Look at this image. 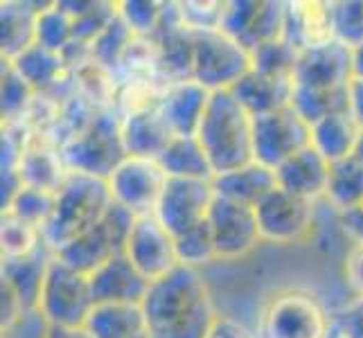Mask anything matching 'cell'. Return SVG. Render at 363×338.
<instances>
[{"instance_id": "cell-1", "label": "cell", "mask_w": 363, "mask_h": 338, "mask_svg": "<svg viewBox=\"0 0 363 338\" xmlns=\"http://www.w3.org/2000/svg\"><path fill=\"white\" fill-rule=\"evenodd\" d=\"M143 311L152 338H208L219 316L203 273L190 266L149 284Z\"/></svg>"}, {"instance_id": "cell-2", "label": "cell", "mask_w": 363, "mask_h": 338, "mask_svg": "<svg viewBox=\"0 0 363 338\" xmlns=\"http://www.w3.org/2000/svg\"><path fill=\"white\" fill-rule=\"evenodd\" d=\"M196 140L203 147L215 176L255 162L253 116L233 91H215L199 122Z\"/></svg>"}, {"instance_id": "cell-3", "label": "cell", "mask_w": 363, "mask_h": 338, "mask_svg": "<svg viewBox=\"0 0 363 338\" xmlns=\"http://www.w3.org/2000/svg\"><path fill=\"white\" fill-rule=\"evenodd\" d=\"M111 201L104 179L70 171L64 185L57 190L55 212L43 225V244L57 255L74 237H79L104 217Z\"/></svg>"}, {"instance_id": "cell-4", "label": "cell", "mask_w": 363, "mask_h": 338, "mask_svg": "<svg viewBox=\"0 0 363 338\" xmlns=\"http://www.w3.org/2000/svg\"><path fill=\"white\" fill-rule=\"evenodd\" d=\"M120 113L116 108L97 111L95 116L59 147L61 158L70 171L108 179L120 162L127 158L120 133Z\"/></svg>"}, {"instance_id": "cell-5", "label": "cell", "mask_w": 363, "mask_h": 338, "mask_svg": "<svg viewBox=\"0 0 363 338\" xmlns=\"http://www.w3.org/2000/svg\"><path fill=\"white\" fill-rule=\"evenodd\" d=\"M257 338H332V311L300 289L275 291L262 305Z\"/></svg>"}, {"instance_id": "cell-6", "label": "cell", "mask_w": 363, "mask_h": 338, "mask_svg": "<svg viewBox=\"0 0 363 338\" xmlns=\"http://www.w3.org/2000/svg\"><path fill=\"white\" fill-rule=\"evenodd\" d=\"M95 298L89 275L68 266L64 259L52 255L43 278L36 311L50 327L79 329L95 309Z\"/></svg>"}, {"instance_id": "cell-7", "label": "cell", "mask_w": 363, "mask_h": 338, "mask_svg": "<svg viewBox=\"0 0 363 338\" xmlns=\"http://www.w3.org/2000/svg\"><path fill=\"white\" fill-rule=\"evenodd\" d=\"M192 79L210 93L230 91L246 72L253 70V55L221 30L192 32Z\"/></svg>"}, {"instance_id": "cell-8", "label": "cell", "mask_w": 363, "mask_h": 338, "mask_svg": "<svg viewBox=\"0 0 363 338\" xmlns=\"http://www.w3.org/2000/svg\"><path fill=\"white\" fill-rule=\"evenodd\" d=\"M318 205L275 187L255 205L262 244L300 246L311 242L318 230Z\"/></svg>"}, {"instance_id": "cell-9", "label": "cell", "mask_w": 363, "mask_h": 338, "mask_svg": "<svg viewBox=\"0 0 363 338\" xmlns=\"http://www.w3.org/2000/svg\"><path fill=\"white\" fill-rule=\"evenodd\" d=\"M135 217L124 208L111 203L104 217L99 219L93 228L74 237L70 244H66L59 250L57 257L64 259L68 266L77 269L86 275H91L95 269H99L106 259H111L118 253H124L129 232L133 228Z\"/></svg>"}, {"instance_id": "cell-10", "label": "cell", "mask_w": 363, "mask_h": 338, "mask_svg": "<svg viewBox=\"0 0 363 338\" xmlns=\"http://www.w3.org/2000/svg\"><path fill=\"white\" fill-rule=\"evenodd\" d=\"M309 145L311 127L291 104L253 116V152L259 165L275 171L286 158Z\"/></svg>"}, {"instance_id": "cell-11", "label": "cell", "mask_w": 363, "mask_h": 338, "mask_svg": "<svg viewBox=\"0 0 363 338\" xmlns=\"http://www.w3.org/2000/svg\"><path fill=\"white\" fill-rule=\"evenodd\" d=\"M165 183L167 174L162 171L158 160L138 156H127L106 179L111 201L131 212L133 217L154 215Z\"/></svg>"}, {"instance_id": "cell-12", "label": "cell", "mask_w": 363, "mask_h": 338, "mask_svg": "<svg viewBox=\"0 0 363 338\" xmlns=\"http://www.w3.org/2000/svg\"><path fill=\"white\" fill-rule=\"evenodd\" d=\"M208 225L219 261H240L253 255L262 244L255 208L215 196L208 212Z\"/></svg>"}, {"instance_id": "cell-13", "label": "cell", "mask_w": 363, "mask_h": 338, "mask_svg": "<svg viewBox=\"0 0 363 338\" xmlns=\"http://www.w3.org/2000/svg\"><path fill=\"white\" fill-rule=\"evenodd\" d=\"M212 181L199 179H167L162 194L156 203L154 217L174 235L192 230L194 225L208 219V212L215 201Z\"/></svg>"}, {"instance_id": "cell-14", "label": "cell", "mask_w": 363, "mask_h": 338, "mask_svg": "<svg viewBox=\"0 0 363 338\" xmlns=\"http://www.w3.org/2000/svg\"><path fill=\"white\" fill-rule=\"evenodd\" d=\"M286 30V3H264V0H233L223 3L221 32L240 41L250 52L275 39H282Z\"/></svg>"}, {"instance_id": "cell-15", "label": "cell", "mask_w": 363, "mask_h": 338, "mask_svg": "<svg viewBox=\"0 0 363 338\" xmlns=\"http://www.w3.org/2000/svg\"><path fill=\"white\" fill-rule=\"evenodd\" d=\"M124 255L140 271L149 282H156L172 273L179 264L177 240L154 215L135 217L129 232Z\"/></svg>"}, {"instance_id": "cell-16", "label": "cell", "mask_w": 363, "mask_h": 338, "mask_svg": "<svg viewBox=\"0 0 363 338\" xmlns=\"http://www.w3.org/2000/svg\"><path fill=\"white\" fill-rule=\"evenodd\" d=\"M354 79L352 47L341 41H330L316 47L300 50L294 84L311 86V89H336L350 86Z\"/></svg>"}, {"instance_id": "cell-17", "label": "cell", "mask_w": 363, "mask_h": 338, "mask_svg": "<svg viewBox=\"0 0 363 338\" xmlns=\"http://www.w3.org/2000/svg\"><path fill=\"white\" fill-rule=\"evenodd\" d=\"M89 280L97 305H143L152 284L124 253L106 259L89 275Z\"/></svg>"}, {"instance_id": "cell-18", "label": "cell", "mask_w": 363, "mask_h": 338, "mask_svg": "<svg viewBox=\"0 0 363 338\" xmlns=\"http://www.w3.org/2000/svg\"><path fill=\"white\" fill-rule=\"evenodd\" d=\"M330 171L332 162L325 160L314 147L300 149L298 154L286 158L282 165L275 169V181L278 187L303 196L307 201L323 203L330 187Z\"/></svg>"}, {"instance_id": "cell-19", "label": "cell", "mask_w": 363, "mask_h": 338, "mask_svg": "<svg viewBox=\"0 0 363 338\" xmlns=\"http://www.w3.org/2000/svg\"><path fill=\"white\" fill-rule=\"evenodd\" d=\"M120 118V133L127 156L158 160V156L165 152V147L177 137L156 104L131 111Z\"/></svg>"}, {"instance_id": "cell-20", "label": "cell", "mask_w": 363, "mask_h": 338, "mask_svg": "<svg viewBox=\"0 0 363 338\" xmlns=\"http://www.w3.org/2000/svg\"><path fill=\"white\" fill-rule=\"evenodd\" d=\"M210 91L194 79L169 84L158 99V111L167 120L174 135H196L199 122L208 106Z\"/></svg>"}, {"instance_id": "cell-21", "label": "cell", "mask_w": 363, "mask_h": 338, "mask_svg": "<svg viewBox=\"0 0 363 338\" xmlns=\"http://www.w3.org/2000/svg\"><path fill=\"white\" fill-rule=\"evenodd\" d=\"M284 39L298 50L316 47L334 41L332 3H286Z\"/></svg>"}, {"instance_id": "cell-22", "label": "cell", "mask_w": 363, "mask_h": 338, "mask_svg": "<svg viewBox=\"0 0 363 338\" xmlns=\"http://www.w3.org/2000/svg\"><path fill=\"white\" fill-rule=\"evenodd\" d=\"M52 250L45 244L36 250V253L28 257H18V259H3V286L16 295L18 305L23 311H36L39 305V295H41V286L50 259H52Z\"/></svg>"}, {"instance_id": "cell-23", "label": "cell", "mask_w": 363, "mask_h": 338, "mask_svg": "<svg viewBox=\"0 0 363 338\" xmlns=\"http://www.w3.org/2000/svg\"><path fill=\"white\" fill-rule=\"evenodd\" d=\"M361 133L363 129L352 113H334L311 124V147L334 165V162L354 156Z\"/></svg>"}, {"instance_id": "cell-24", "label": "cell", "mask_w": 363, "mask_h": 338, "mask_svg": "<svg viewBox=\"0 0 363 338\" xmlns=\"http://www.w3.org/2000/svg\"><path fill=\"white\" fill-rule=\"evenodd\" d=\"M230 91L250 116H259V113H269L291 104L294 79L273 77V74H264L259 70H250Z\"/></svg>"}, {"instance_id": "cell-25", "label": "cell", "mask_w": 363, "mask_h": 338, "mask_svg": "<svg viewBox=\"0 0 363 338\" xmlns=\"http://www.w3.org/2000/svg\"><path fill=\"white\" fill-rule=\"evenodd\" d=\"M212 187H215L217 196L255 208L262 198L278 187V181H275L273 169L259 165V162H250L246 167L215 176L212 179Z\"/></svg>"}, {"instance_id": "cell-26", "label": "cell", "mask_w": 363, "mask_h": 338, "mask_svg": "<svg viewBox=\"0 0 363 338\" xmlns=\"http://www.w3.org/2000/svg\"><path fill=\"white\" fill-rule=\"evenodd\" d=\"M158 165L167 174V179H199L212 181L215 174L208 162L203 147L196 135H177L158 156Z\"/></svg>"}, {"instance_id": "cell-27", "label": "cell", "mask_w": 363, "mask_h": 338, "mask_svg": "<svg viewBox=\"0 0 363 338\" xmlns=\"http://www.w3.org/2000/svg\"><path fill=\"white\" fill-rule=\"evenodd\" d=\"M84 329L93 338H133L147 332L143 305H95Z\"/></svg>"}, {"instance_id": "cell-28", "label": "cell", "mask_w": 363, "mask_h": 338, "mask_svg": "<svg viewBox=\"0 0 363 338\" xmlns=\"http://www.w3.org/2000/svg\"><path fill=\"white\" fill-rule=\"evenodd\" d=\"M34 3H3V59L14 61L36 43V18L41 9Z\"/></svg>"}, {"instance_id": "cell-29", "label": "cell", "mask_w": 363, "mask_h": 338, "mask_svg": "<svg viewBox=\"0 0 363 338\" xmlns=\"http://www.w3.org/2000/svg\"><path fill=\"white\" fill-rule=\"evenodd\" d=\"M291 106L303 116L309 124L334 116V113L350 111V86H336V89H311V86L294 84Z\"/></svg>"}, {"instance_id": "cell-30", "label": "cell", "mask_w": 363, "mask_h": 338, "mask_svg": "<svg viewBox=\"0 0 363 338\" xmlns=\"http://www.w3.org/2000/svg\"><path fill=\"white\" fill-rule=\"evenodd\" d=\"M325 203L336 215L363 203V160L357 154L332 165Z\"/></svg>"}, {"instance_id": "cell-31", "label": "cell", "mask_w": 363, "mask_h": 338, "mask_svg": "<svg viewBox=\"0 0 363 338\" xmlns=\"http://www.w3.org/2000/svg\"><path fill=\"white\" fill-rule=\"evenodd\" d=\"M74 43L72 18L61 9L59 3H50L41 9L36 18V45H41L55 55H64Z\"/></svg>"}, {"instance_id": "cell-32", "label": "cell", "mask_w": 363, "mask_h": 338, "mask_svg": "<svg viewBox=\"0 0 363 338\" xmlns=\"http://www.w3.org/2000/svg\"><path fill=\"white\" fill-rule=\"evenodd\" d=\"M55 198L57 192H48L32 185H21V190L14 194V198H11L3 212H11L21 221L43 230V225L50 221L55 212Z\"/></svg>"}, {"instance_id": "cell-33", "label": "cell", "mask_w": 363, "mask_h": 338, "mask_svg": "<svg viewBox=\"0 0 363 338\" xmlns=\"http://www.w3.org/2000/svg\"><path fill=\"white\" fill-rule=\"evenodd\" d=\"M43 246L41 230L21 221L11 212H3V228H0V250L3 259H18L36 253Z\"/></svg>"}, {"instance_id": "cell-34", "label": "cell", "mask_w": 363, "mask_h": 338, "mask_svg": "<svg viewBox=\"0 0 363 338\" xmlns=\"http://www.w3.org/2000/svg\"><path fill=\"white\" fill-rule=\"evenodd\" d=\"M174 240H177V255H179L181 266L201 271L203 266L212 264V261H219L208 219L194 225L192 230L183 232L181 237H174Z\"/></svg>"}, {"instance_id": "cell-35", "label": "cell", "mask_w": 363, "mask_h": 338, "mask_svg": "<svg viewBox=\"0 0 363 338\" xmlns=\"http://www.w3.org/2000/svg\"><path fill=\"white\" fill-rule=\"evenodd\" d=\"M3 124L23 122L36 97V91L21 77V72L3 59Z\"/></svg>"}, {"instance_id": "cell-36", "label": "cell", "mask_w": 363, "mask_h": 338, "mask_svg": "<svg viewBox=\"0 0 363 338\" xmlns=\"http://www.w3.org/2000/svg\"><path fill=\"white\" fill-rule=\"evenodd\" d=\"M250 55H253V70L273 74V77H291L294 79V70H296V61H298L300 50L282 36V39L257 45Z\"/></svg>"}, {"instance_id": "cell-37", "label": "cell", "mask_w": 363, "mask_h": 338, "mask_svg": "<svg viewBox=\"0 0 363 338\" xmlns=\"http://www.w3.org/2000/svg\"><path fill=\"white\" fill-rule=\"evenodd\" d=\"M118 14L135 36H154L165 14V3H118Z\"/></svg>"}, {"instance_id": "cell-38", "label": "cell", "mask_w": 363, "mask_h": 338, "mask_svg": "<svg viewBox=\"0 0 363 338\" xmlns=\"http://www.w3.org/2000/svg\"><path fill=\"white\" fill-rule=\"evenodd\" d=\"M334 9V39L350 47L363 43V0L332 3Z\"/></svg>"}, {"instance_id": "cell-39", "label": "cell", "mask_w": 363, "mask_h": 338, "mask_svg": "<svg viewBox=\"0 0 363 338\" xmlns=\"http://www.w3.org/2000/svg\"><path fill=\"white\" fill-rule=\"evenodd\" d=\"M181 23L190 32L221 30L223 3H174Z\"/></svg>"}, {"instance_id": "cell-40", "label": "cell", "mask_w": 363, "mask_h": 338, "mask_svg": "<svg viewBox=\"0 0 363 338\" xmlns=\"http://www.w3.org/2000/svg\"><path fill=\"white\" fill-rule=\"evenodd\" d=\"M332 338H363V298L332 311Z\"/></svg>"}, {"instance_id": "cell-41", "label": "cell", "mask_w": 363, "mask_h": 338, "mask_svg": "<svg viewBox=\"0 0 363 338\" xmlns=\"http://www.w3.org/2000/svg\"><path fill=\"white\" fill-rule=\"evenodd\" d=\"M50 325L39 311H25L7 327H3V338H48Z\"/></svg>"}, {"instance_id": "cell-42", "label": "cell", "mask_w": 363, "mask_h": 338, "mask_svg": "<svg viewBox=\"0 0 363 338\" xmlns=\"http://www.w3.org/2000/svg\"><path fill=\"white\" fill-rule=\"evenodd\" d=\"M343 278L352 298H363V246H350L343 259Z\"/></svg>"}, {"instance_id": "cell-43", "label": "cell", "mask_w": 363, "mask_h": 338, "mask_svg": "<svg viewBox=\"0 0 363 338\" xmlns=\"http://www.w3.org/2000/svg\"><path fill=\"white\" fill-rule=\"evenodd\" d=\"M336 219H339V225L343 228L347 240L352 242V246H363V203L339 212Z\"/></svg>"}, {"instance_id": "cell-44", "label": "cell", "mask_w": 363, "mask_h": 338, "mask_svg": "<svg viewBox=\"0 0 363 338\" xmlns=\"http://www.w3.org/2000/svg\"><path fill=\"white\" fill-rule=\"evenodd\" d=\"M208 338H257L255 334H250L244 325L233 320L230 316H217L215 325L210 327Z\"/></svg>"}, {"instance_id": "cell-45", "label": "cell", "mask_w": 363, "mask_h": 338, "mask_svg": "<svg viewBox=\"0 0 363 338\" xmlns=\"http://www.w3.org/2000/svg\"><path fill=\"white\" fill-rule=\"evenodd\" d=\"M350 113L363 129V77H354L350 84Z\"/></svg>"}, {"instance_id": "cell-46", "label": "cell", "mask_w": 363, "mask_h": 338, "mask_svg": "<svg viewBox=\"0 0 363 338\" xmlns=\"http://www.w3.org/2000/svg\"><path fill=\"white\" fill-rule=\"evenodd\" d=\"M48 338H93L84 327L79 329H64V327H50Z\"/></svg>"}, {"instance_id": "cell-47", "label": "cell", "mask_w": 363, "mask_h": 338, "mask_svg": "<svg viewBox=\"0 0 363 338\" xmlns=\"http://www.w3.org/2000/svg\"><path fill=\"white\" fill-rule=\"evenodd\" d=\"M352 64H354V77H363V43L352 47Z\"/></svg>"}, {"instance_id": "cell-48", "label": "cell", "mask_w": 363, "mask_h": 338, "mask_svg": "<svg viewBox=\"0 0 363 338\" xmlns=\"http://www.w3.org/2000/svg\"><path fill=\"white\" fill-rule=\"evenodd\" d=\"M361 160H363V133H361V140H359V147H357V152H354Z\"/></svg>"}]
</instances>
